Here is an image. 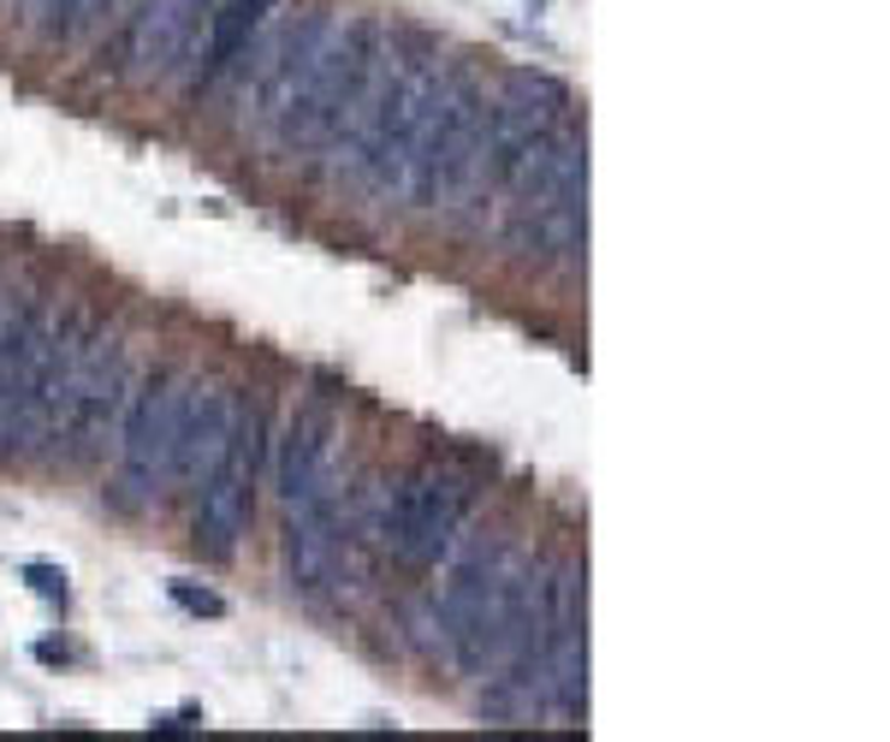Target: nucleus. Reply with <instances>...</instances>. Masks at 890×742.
<instances>
[{"label": "nucleus", "mask_w": 890, "mask_h": 742, "mask_svg": "<svg viewBox=\"0 0 890 742\" xmlns=\"http://www.w3.org/2000/svg\"><path fill=\"white\" fill-rule=\"evenodd\" d=\"M440 83H446L440 48H433L428 36H398L386 90L374 101V120L362 131L357 155H350V179H362L374 196L410 202V172H416L421 143H428V120H433V101H440Z\"/></svg>", "instance_id": "1"}, {"label": "nucleus", "mask_w": 890, "mask_h": 742, "mask_svg": "<svg viewBox=\"0 0 890 742\" xmlns=\"http://www.w3.org/2000/svg\"><path fill=\"white\" fill-rule=\"evenodd\" d=\"M350 36H357V19L320 7L280 42V48H273L280 60H268L261 125L273 131L280 149H315L320 143V120H327L333 83H339V71H345Z\"/></svg>", "instance_id": "2"}, {"label": "nucleus", "mask_w": 890, "mask_h": 742, "mask_svg": "<svg viewBox=\"0 0 890 742\" xmlns=\"http://www.w3.org/2000/svg\"><path fill=\"white\" fill-rule=\"evenodd\" d=\"M487 179V83L475 71H446L428 120V143L410 172V202L446 209Z\"/></svg>", "instance_id": "3"}, {"label": "nucleus", "mask_w": 890, "mask_h": 742, "mask_svg": "<svg viewBox=\"0 0 890 742\" xmlns=\"http://www.w3.org/2000/svg\"><path fill=\"white\" fill-rule=\"evenodd\" d=\"M191 374H155L120 421V470L108 475V505L120 517H143L172 482V452H179V421L191 404Z\"/></svg>", "instance_id": "4"}, {"label": "nucleus", "mask_w": 890, "mask_h": 742, "mask_svg": "<svg viewBox=\"0 0 890 742\" xmlns=\"http://www.w3.org/2000/svg\"><path fill=\"white\" fill-rule=\"evenodd\" d=\"M463 511H470V482L458 470H446V463H428V470L404 475L398 493H392L381 517V547L398 564H410V571H428L458 541Z\"/></svg>", "instance_id": "5"}, {"label": "nucleus", "mask_w": 890, "mask_h": 742, "mask_svg": "<svg viewBox=\"0 0 890 742\" xmlns=\"http://www.w3.org/2000/svg\"><path fill=\"white\" fill-rule=\"evenodd\" d=\"M54 297H12L7 333H0V458H24L42 446V416H36V381L42 357L54 339Z\"/></svg>", "instance_id": "6"}, {"label": "nucleus", "mask_w": 890, "mask_h": 742, "mask_svg": "<svg viewBox=\"0 0 890 742\" xmlns=\"http://www.w3.org/2000/svg\"><path fill=\"white\" fill-rule=\"evenodd\" d=\"M392 54H398V31H392L386 19H357V36H350L345 71H339V83H333L327 120H320V143H315V149L333 155V172H350V155H357L362 131L374 120V101L386 90Z\"/></svg>", "instance_id": "7"}, {"label": "nucleus", "mask_w": 890, "mask_h": 742, "mask_svg": "<svg viewBox=\"0 0 890 742\" xmlns=\"http://www.w3.org/2000/svg\"><path fill=\"white\" fill-rule=\"evenodd\" d=\"M256 458H261V411H238V428H232L221 463L202 475V493H196V547L209 559H232L238 541L250 535Z\"/></svg>", "instance_id": "8"}, {"label": "nucleus", "mask_w": 890, "mask_h": 742, "mask_svg": "<svg viewBox=\"0 0 890 742\" xmlns=\"http://www.w3.org/2000/svg\"><path fill=\"white\" fill-rule=\"evenodd\" d=\"M125 404H131V362H125V345H101L95 362L83 369L78 392L66 398L60 421H54V440H60L66 463H90L108 434H120L125 421Z\"/></svg>", "instance_id": "9"}, {"label": "nucleus", "mask_w": 890, "mask_h": 742, "mask_svg": "<svg viewBox=\"0 0 890 742\" xmlns=\"http://www.w3.org/2000/svg\"><path fill=\"white\" fill-rule=\"evenodd\" d=\"M564 113H571V90H564L559 78L529 71V66L510 71L499 90H493V101H487V179H493V167L510 161V155L522 149V143L559 131Z\"/></svg>", "instance_id": "10"}, {"label": "nucleus", "mask_w": 890, "mask_h": 742, "mask_svg": "<svg viewBox=\"0 0 890 742\" xmlns=\"http://www.w3.org/2000/svg\"><path fill=\"white\" fill-rule=\"evenodd\" d=\"M505 244L517 256H576L588 250V149L564 167V179L534 202V209H517Z\"/></svg>", "instance_id": "11"}, {"label": "nucleus", "mask_w": 890, "mask_h": 742, "mask_svg": "<svg viewBox=\"0 0 890 742\" xmlns=\"http://www.w3.org/2000/svg\"><path fill=\"white\" fill-rule=\"evenodd\" d=\"M339 493V411L333 404H303L280 446V499L285 511Z\"/></svg>", "instance_id": "12"}, {"label": "nucleus", "mask_w": 890, "mask_h": 742, "mask_svg": "<svg viewBox=\"0 0 890 742\" xmlns=\"http://www.w3.org/2000/svg\"><path fill=\"white\" fill-rule=\"evenodd\" d=\"M214 12V0H143L125 24V78L149 83V78H167L172 66L184 60V48L196 42L202 19Z\"/></svg>", "instance_id": "13"}, {"label": "nucleus", "mask_w": 890, "mask_h": 742, "mask_svg": "<svg viewBox=\"0 0 890 742\" xmlns=\"http://www.w3.org/2000/svg\"><path fill=\"white\" fill-rule=\"evenodd\" d=\"M345 552H350V529H345V517H339V493L291 511L285 564H291V582H297L303 594L339 588V582H345Z\"/></svg>", "instance_id": "14"}, {"label": "nucleus", "mask_w": 890, "mask_h": 742, "mask_svg": "<svg viewBox=\"0 0 890 742\" xmlns=\"http://www.w3.org/2000/svg\"><path fill=\"white\" fill-rule=\"evenodd\" d=\"M232 428H238V398L226 386H191L179 421V452H172V482H202L221 463Z\"/></svg>", "instance_id": "15"}, {"label": "nucleus", "mask_w": 890, "mask_h": 742, "mask_svg": "<svg viewBox=\"0 0 890 742\" xmlns=\"http://www.w3.org/2000/svg\"><path fill=\"white\" fill-rule=\"evenodd\" d=\"M273 7H280V0H221V12H209L214 31H209V54H202V78L232 71V60L250 48V36L268 24Z\"/></svg>", "instance_id": "16"}, {"label": "nucleus", "mask_w": 890, "mask_h": 742, "mask_svg": "<svg viewBox=\"0 0 890 742\" xmlns=\"http://www.w3.org/2000/svg\"><path fill=\"white\" fill-rule=\"evenodd\" d=\"M108 7H113V0H31L42 36H78L83 24H95Z\"/></svg>", "instance_id": "17"}, {"label": "nucleus", "mask_w": 890, "mask_h": 742, "mask_svg": "<svg viewBox=\"0 0 890 742\" xmlns=\"http://www.w3.org/2000/svg\"><path fill=\"white\" fill-rule=\"evenodd\" d=\"M167 594H172V606L179 612H191V618H226V594H214V588H196V582H167Z\"/></svg>", "instance_id": "18"}, {"label": "nucleus", "mask_w": 890, "mask_h": 742, "mask_svg": "<svg viewBox=\"0 0 890 742\" xmlns=\"http://www.w3.org/2000/svg\"><path fill=\"white\" fill-rule=\"evenodd\" d=\"M24 582H31V588L42 594V600H54V606H66V571L60 564H24Z\"/></svg>", "instance_id": "19"}, {"label": "nucleus", "mask_w": 890, "mask_h": 742, "mask_svg": "<svg viewBox=\"0 0 890 742\" xmlns=\"http://www.w3.org/2000/svg\"><path fill=\"white\" fill-rule=\"evenodd\" d=\"M36 660H42V665H66V648H54V642H42V648H36Z\"/></svg>", "instance_id": "20"}, {"label": "nucleus", "mask_w": 890, "mask_h": 742, "mask_svg": "<svg viewBox=\"0 0 890 742\" xmlns=\"http://www.w3.org/2000/svg\"><path fill=\"white\" fill-rule=\"evenodd\" d=\"M7 315H12V291H7V280H0V333H7Z\"/></svg>", "instance_id": "21"}]
</instances>
